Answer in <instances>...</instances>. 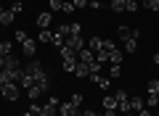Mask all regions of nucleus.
I'll use <instances>...</instances> for the list:
<instances>
[{"instance_id":"obj_10","label":"nucleus","mask_w":159,"mask_h":116,"mask_svg":"<svg viewBox=\"0 0 159 116\" xmlns=\"http://www.w3.org/2000/svg\"><path fill=\"white\" fill-rule=\"evenodd\" d=\"M74 74H77V79H88V77H90V69H88V63H80V61H77Z\"/></svg>"},{"instance_id":"obj_38","label":"nucleus","mask_w":159,"mask_h":116,"mask_svg":"<svg viewBox=\"0 0 159 116\" xmlns=\"http://www.w3.org/2000/svg\"><path fill=\"white\" fill-rule=\"evenodd\" d=\"M72 55H77V53H72V50L64 45V48H61V58H72Z\"/></svg>"},{"instance_id":"obj_50","label":"nucleus","mask_w":159,"mask_h":116,"mask_svg":"<svg viewBox=\"0 0 159 116\" xmlns=\"http://www.w3.org/2000/svg\"><path fill=\"white\" fill-rule=\"evenodd\" d=\"M3 11H6V8H3V6H0V13H3Z\"/></svg>"},{"instance_id":"obj_37","label":"nucleus","mask_w":159,"mask_h":116,"mask_svg":"<svg viewBox=\"0 0 159 116\" xmlns=\"http://www.w3.org/2000/svg\"><path fill=\"white\" fill-rule=\"evenodd\" d=\"M82 100H85V98H82V95H72V105H77V108H80V105H82Z\"/></svg>"},{"instance_id":"obj_1","label":"nucleus","mask_w":159,"mask_h":116,"mask_svg":"<svg viewBox=\"0 0 159 116\" xmlns=\"http://www.w3.org/2000/svg\"><path fill=\"white\" fill-rule=\"evenodd\" d=\"M64 45H66L72 53H80V50H85V37H80V34H69Z\"/></svg>"},{"instance_id":"obj_47","label":"nucleus","mask_w":159,"mask_h":116,"mask_svg":"<svg viewBox=\"0 0 159 116\" xmlns=\"http://www.w3.org/2000/svg\"><path fill=\"white\" fill-rule=\"evenodd\" d=\"M154 63H157V66H159V53H154Z\"/></svg>"},{"instance_id":"obj_49","label":"nucleus","mask_w":159,"mask_h":116,"mask_svg":"<svg viewBox=\"0 0 159 116\" xmlns=\"http://www.w3.org/2000/svg\"><path fill=\"white\" fill-rule=\"evenodd\" d=\"M24 116H34V114H32V111H27V114H24Z\"/></svg>"},{"instance_id":"obj_5","label":"nucleus","mask_w":159,"mask_h":116,"mask_svg":"<svg viewBox=\"0 0 159 116\" xmlns=\"http://www.w3.org/2000/svg\"><path fill=\"white\" fill-rule=\"evenodd\" d=\"M58 114H61V116H80V108H77V105H72V100H69V103L58 105Z\"/></svg>"},{"instance_id":"obj_32","label":"nucleus","mask_w":159,"mask_h":116,"mask_svg":"<svg viewBox=\"0 0 159 116\" xmlns=\"http://www.w3.org/2000/svg\"><path fill=\"white\" fill-rule=\"evenodd\" d=\"M51 42L56 45L58 50H61V48H64V42H66V40H64V37H58V34H53V40H51Z\"/></svg>"},{"instance_id":"obj_17","label":"nucleus","mask_w":159,"mask_h":116,"mask_svg":"<svg viewBox=\"0 0 159 116\" xmlns=\"http://www.w3.org/2000/svg\"><path fill=\"white\" fill-rule=\"evenodd\" d=\"M130 111H133V114L143 111V98H130Z\"/></svg>"},{"instance_id":"obj_26","label":"nucleus","mask_w":159,"mask_h":116,"mask_svg":"<svg viewBox=\"0 0 159 116\" xmlns=\"http://www.w3.org/2000/svg\"><path fill=\"white\" fill-rule=\"evenodd\" d=\"M61 11L64 13H72L74 11V3H72V0H61Z\"/></svg>"},{"instance_id":"obj_24","label":"nucleus","mask_w":159,"mask_h":116,"mask_svg":"<svg viewBox=\"0 0 159 116\" xmlns=\"http://www.w3.org/2000/svg\"><path fill=\"white\" fill-rule=\"evenodd\" d=\"M53 34H58V37H64V40H66L69 34H72V32H69V24H61V27H58V29H56Z\"/></svg>"},{"instance_id":"obj_51","label":"nucleus","mask_w":159,"mask_h":116,"mask_svg":"<svg viewBox=\"0 0 159 116\" xmlns=\"http://www.w3.org/2000/svg\"><path fill=\"white\" fill-rule=\"evenodd\" d=\"M125 116H133V111H130V114H125Z\"/></svg>"},{"instance_id":"obj_43","label":"nucleus","mask_w":159,"mask_h":116,"mask_svg":"<svg viewBox=\"0 0 159 116\" xmlns=\"http://www.w3.org/2000/svg\"><path fill=\"white\" fill-rule=\"evenodd\" d=\"M69 32H72V34H80V24H69Z\"/></svg>"},{"instance_id":"obj_23","label":"nucleus","mask_w":159,"mask_h":116,"mask_svg":"<svg viewBox=\"0 0 159 116\" xmlns=\"http://www.w3.org/2000/svg\"><path fill=\"white\" fill-rule=\"evenodd\" d=\"M138 50V40H125V53H135Z\"/></svg>"},{"instance_id":"obj_42","label":"nucleus","mask_w":159,"mask_h":116,"mask_svg":"<svg viewBox=\"0 0 159 116\" xmlns=\"http://www.w3.org/2000/svg\"><path fill=\"white\" fill-rule=\"evenodd\" d=\"M51 8L53 11H61V0H51Z\"/></svg>"},{"instance_id":"obj_52","label":"nucleus","mask_w":159,"mask_h":116,"mask_svg":"<svg viewBox=\"0 0 159 116\" xmlns=\"http://www.w3.org/2000/svg\"><path fill=\"white\" fill-rule=\"evenodd\" d=\"M13 3H16V0H13ZM19 3H21V0H19Z\"/></svg>"},{"instance_id":"obj_21","label":"nucleus","mask_w":159,"mask_h":116,"mask_svg":"<svg viewBox=\"0 0 159 116\" xmlns=\"http://www.w3.org/2000/svg\"><path fill=\"white\" fill-rule=\"evenodd\" d=\"M13 53V45L8 42V40H3V42H0V55H11Z\"/></svg>"},{"instance_id":"obj_25","label":"nucleus","mask_w":159,"mask_h":116,"mask_svg":"<svg viewBox=\"0 0 159 116\" xmlns=\"http://www.w3.org/2000/svg\"><path fill=\"white\" fill-rule=\"evenodd\" d=\"M114 98H117V103H125V100H130V95H127L125 90H117V92H114Z\"/></svg>"},{"instance_id":"obj_40","label":"nucleus","mask_w":159,"mask_h":116,"mask_svg":"<svg viewBox=\"0 0 159 116\" xmlns=\"http://www.w3.org/2000/svg\"><path fill=\"white\" fill-rule=\"evenodd\" d=\"M88 6H90L93 11H98V8H101V0H88Z\"/></svg>"},{"instance_id":"obj_44","label":"nucleus","mask_w":159,"mask_h":116,"mask_svg":"<svg viewBox=\"0 0 159 116\" xmlns=\"http://www.w3.org/2000/svg\"><path fill=\"white\" fill-rule=\"evenodd\" d=\"M138 116H154V114H151V108H143V111H138Z\"/></svg>"},{"instance_id":"obj_48","label":"nucleus","mask_w":159,"mask_h":116,"mask_svg":"<svg viewBox=\"0 0 159 116\" xmlns=\"http://www.w3.org/2000/svg\"><path fill=\"white\" fill-rule=\"evenodd\" d=\"M146 3H148V0H138V6H146Z\"/></svg>"},{"instance_id":"obj_4","label":"nucleus","mask_w":159,"mask_h":116,"mask_svg":"<svg viewBox=\"0 0 159 116\" xmlns=\"http://www.w3.org/2000/svg\"><path fill=\"white\" fill-rule=\"evenodd\" d=\"M56 108H58V98H48V103L40 108V116H56Z\"/></svg>"},{"instance_id":"obj_33","label":"nucleus","mask_w":159,"mask_h":116,"mask_svg":"<svg viewBox=\"0 0 159 116\" xmlns=\"http://www.w3.org/2000/svg\"><path fill=\"white\" fill-rule=\"evenodd\" d=\"M27 40H29V37H27V32H24V29H19V32H16V42L21 45V42H27Z\"/></svg>"},{"instance_id":"obj_12","label":"nucleus","mask_w":159,"mask_h":116,"mask_svg":"<svg viewBox=\"0 0 159 116\" xmlns=\"http://www.w3.org/2000/svg\"><path fill=\"white\" fill-rule=\"evenodd\" d=\"M6 69H11V71H16V69H21V61H19L16 55H6Z\"/></svg>"},{"instance_id":"obj_28","label":"nucleus","mask_w":159,"mask_h":116,"mask_svg":"<svg viewBox=\"0 0 159 116\" xmlns=\"http://www.w3.org/2000/svg\"><path fill=\"white\" fill-rule=\"evenodd\" d=\"M125 11H138V0H125Z\"/></svg>"},{"instance_id":"obj_35","label":"nucleus","mask_w":159,"mask_h":116,"mask_svg":"<svg viewBox=\"0 0 159 116\" xmlns=\"http://www.w3.org/2000/svg\"><path fill=\"white\" fill-rule=\"evenodd\" d=\"M88 69H90V74H101V61H93Z\"/></svg>"},{"instance_id":"obj_11","label":"nucleus","mask_w":159,"mask_h":116,"mask_svg":"<svg viewBox=\"0 0 159 116\" xmlns=\"http://www.w3.org/2000/svg\"><path fill=\"white\" fill-rule=\"evenodd\" d=\"M119 37H122V40H135V37H138V29H130V27H119Z\"/></svg>"},{"instance_id":"obj_16","label":"nucleus","mask_w":159,"mask_h":116,"mask_svg":"<svg viewBox=\"0 0 159 116\" xmlns=\"http://www.w3.org/2000/svg\"><path fill=\"white\" fill-rule=\"evenodd\" d=\"M77 69V55H72V58H64V71H74Z\"/></svg>"},{"instance_id":"obj_34","label":"nucleus","mask_w":159,"mask_h":116,"mask_svg":"<svg viewBox=\"0 0 159 116\" xmlns=\"http://www.w3.org/2000/svg\"><path fill=\"white\" fill-rule=\"evenodd\" d=\"M148 92H157L159 95V79H151V82H148Z\"/></svg>"},{"instance_id":"obj_15","label":"nucleus","mask_w":159,"mask_h":116,"mask_svg":"<svg viewBox=\"0 0 159 116\" xmlns=\"http://www.w3.org/2000/svg\"><path fill=\"white\" fill-rule=\"evenodd\" d=\"M88 48H90L93 53H98V50L103 48V40H101V37H90V42H88Z\"/></svg>"},{"instance_id":"obj_2","label":"nucleus","mask_w":159,"mask_h":116,"mask_svg":"<svg viewBox=\"0 0 159 116\" xmlns=\"http://www.w3.org/2000/svg\"><path fill=\"white\" fill-rule=\"evenodd\" d=\"M0 92H3V98H6V100H19L21 90H19V84H16V82H8L6 87L0 90Z\"/></svg>"},{"instance_id":"obj_46","label":"nucleus","mask_w":159,"mask_h":116,"mask_svg":"<svg viewBox=\"0 0 159 116\" xmlns=\"http://www.w3.org/2000/svg\"><path fill=\"white\" fill-rule=\"evenodd\" d=\"M82 116H98L96 111H82Z\"/></svg>"},{"instance_id":"obj_19","label":"nucleus","mask_w":159,"mask_h":116,"mask_svg":"<svg viewBox=\"0 0 159 116\" xmlns=\"http://www.w3.org/2000/svg\"><path fill=\"white\" fill-rule=\"evenodd\" d=\"M51 40H53V32H48V29H40L37 42H51Z\"/></svg>"},{"instance_id":"obj_22","label":"nucleus","mask_w":159,"mask_h":116,"mask_svg":"<svg viewBox=\"0 0 159 116\" xmlns=\"http://www.w3.org/2000/svg\"><path fill=\"white\" fill-rule=\"evenodd\" d=\"M154 105H159V95H157V92H148V98H146V108H154Z\"/></svg>"},{"instance_id":"obj_3","label":"nucleus","mask_w":159,"mask_h":116,"mask_svg":"<svg viewBox=\"0 0 159 116\" xmlns=\"http://www.w3.org/2000/svg\"><path fill=\"white\" fill-rule=\"evenodd\" d=\"M34 87H37L40 92H48V90H51V79H48L45 69H43L40 74H34Z\"/></svg>"},{"instance_id":"obj_20","label":"nucleus","mask_w":159,"mask_h":116,"mask_svg":"<svg viewBox=\"0 0 159 116\" xmlns=\"http://www.w3.org/2000/svg\"><path fill=\"white\" fill-rule=\"evenodd\" d=\"M109 61H111V63H122V50L114 48L111 53H109Z\"/></svg>"},{"instance_id":"obj_7","label":"nucleus","mask_w":159,"mask_h":116,"mask_svg":"<svg viewBox=\"0 0 159 116\" xmlns=\"http://www.w3.org/2000/svg\"><path fill=\"white\" fill-rule=\"evenodd\" d=\"M21 53H24V55H27V58H32V55H34V53H37V42H34V40H32V37H29V40H27V42H21Z\"/></svg>"},{"instance_id":"obj_31","label":"nucleus","mask_w":159,"mask_h":116,"mask_svg":"<svg viewBox=\"0 0 159 116\" xmlns=\"http://www.w3.org/2000/svg\"><path fill=\"white\" fill-rule=\"evenodd\" d=\"M8 11H11L13 16H16V13H21V11H24V6H21V3H19V0H16V3H13V6L8 8Z\"/></svg>"},{"instance_id":"obj_29","label":"nucleus","mask_w":159,"mask_h":116,"mask_svg":"<svg viewBox=\"0 0 159 116\" xmlns=\"http://www.w3.org/2000/svg\"><path fill=\"white\" fill-rule=\"evenodd\" d=\"M27 95H29V100H37V98H40L43 92H40L37 87H29V90H27Z\"/></svg>"},{"instance_id":"obj_45","label":"nucleus","mask_w":159,"mask_h":116,"mask_svg":"<svg viewBox=\"0 0 159 116\" xmlns=\"http://www.w3.org/2000/svg\"><path fill=\"white\" fill-rule=\"evenodd\" d=\"M6 69V55H0V71Z\"/></svg>"},{"instance_id":"obj_9","label":"nucleus","mask_w":159,"mask_h":116,"mask_svg":"<svg viewBox=\"0 0 159 116\" xmlns=\"http://www.w3.org/2000/svg\"><path fill=\"white\" fill-rule=\"evenodd\" d=\"M37 27L40 29H48V27H51V13H48V11L37 13Z\"/></svg>"},{"instance_id":"obj_39","label":"nucleus","mask_w":159,"mask_h":116,"mask_svg":"<svg viewBox=\"0 0 159 116\" xmlns=\"http://www.w3.org/2000/svg\"><path fill=\"white\" fill-rule=\"evenodd\" d=\"M40 108H43V105H40V103H37V100H34V103H32V105H29V111H32V114H34V116H40Z\"/></svg>"},{"instance_id":"obj_36","label":"nucleus","mask_w":159,"mask_h":116,"mask_svg":"<svg viewBox=\"0 0 159 116\" xmlns=\"http://www.w3.org/2000/svg\"><path fill=\"white\" fill-rule=\"evenodd\" d=\"M146 8H148V11H157V13H159V0H148Z\"/></svg>"},{"instance_id":"obj_13","label":"nucleus","mask_w":159,"mask_h":116,"mask_svg":"<svg viewBox=\"0 0 159 116\" xmlns=\"http://www.w3.org/2000/svg\"><path fill=\"white\" fill-rule=\"evenodd\" d=\"M19 84H21V87H34V77H32V74H29V71H21V79H19Z\"/></svg>"},{"instance_id":"obj_14","label":"nucleus","mask_w":159,"mask_h":116,"mask_svg":"<svg viewBox=\"0 0 159 116\" xmlns=\"http://www.w3.org/2000/svg\"><path fill=\"white\" fill-rule=\"evenodd\" d=\"M103 108L106 111H117V98H114V95H106V98H103Z\"/></svg>"},{"instance_id":"obj_6","label":"nucleus","mask_w":159,"mask_h":116,"mask_svg":"<svg viewBox=\"0 0 159 116\" xmlns=\"http://www.w3.org/2000/svg\"><path fill=\"white\" fill-rule=\"evenodd\" d=\"M77 61H80V63H88V66H90V63L96 61V53H93L90 48H85V50H80V53H77Z\"/></svg>"},{"instance_id":"obj_27","label":"nucleus","mask_w":159,"mask_h":116,"mask_svg":"<svg viewBox=\"0 0 159 116\" xmlns=\"http://www.w3.org/2000/svg\"><path fill=\"white\" fill-rule=\"evenodd\" d=\"M109 74H111V79H117L119 74H122V63H111V71Z\"/></svg>"},{"instance_id":"obj_18","label":"nucleus","mask_w":159,"mask_h":116,"mask_svg":"<svg viewBox=\"0 0 159 116\" xmlns=\"http://www.w3.org/2000/svg\"><path fill=\"white\" fill-rule=\"evenodd\" d=\"M0 24H3V27H11V24H13V13L11 11H3V13H0Z\"/></svg>"},{"instance_id":"obj_41","label":"nucleus","mask_w":159,"mask_h":116,"mask_svg":"<svg viewBox=\"0 0 159 116\" xmlns=\"http://www.w3.org/2000/svg\"><path fill=\"white\" fill-rule=\"evenodd\" d=\"M72 3H74V8H85L88 6V0H72Z\"/></svg>"},{"instance_id":"obj_30","label":"nucleus","mask_w":159,"mask_h":116,"mask_svg":"<svg viewBox=\"0 0 159 116\" xmlns=\"http://www.w3.org/2000/svg\"><path fill=\"white\" fill-rule=\"evenodd\" d=\"M111 11H125V0H111Z\"/></svg>"},{"instance_id":"obj_8","label":"nucleus","mask_w":159,"mask_h":116,"mask_svg":"<svg viewBox=\"0 0 159 116\" xmlns=\"http://www.w3.org/2000/svg\"><path fill=\"white\" fill-rule=\"evenodd\" d=\"M24 71H29V74L34 77V74H40V71H43V63H40L37 58H32V61H27V66H24Z\"/></svg>"}]
</instances>
